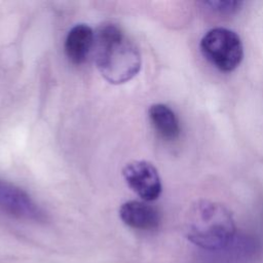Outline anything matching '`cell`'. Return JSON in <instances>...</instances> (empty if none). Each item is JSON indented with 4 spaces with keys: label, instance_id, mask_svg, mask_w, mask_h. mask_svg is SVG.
Here are the masks:
<instances>
[{
    "label": "cell",
    "instance_id": "obj_1",
    "mask_svg": "<svg viewBox=\"0 0 263 263\" xmlns=\"http://www.w3.org/2000/svg\"><path fill=\"white\" fill-rule=\"evenodd\" d=\"M92 49L97 68L109 83H125L141 69L139 49L117 25L100 26L95 32Z\"/></svg>",
    "mask_w": 263,
    "mask_h": 263
},
{
    "label": "cell",
    "instance_id": "obj_2",
    "mask_svg": "<svg viewBox=\"0 0 263 263\" xmlns=\"http://www.w3.org/2000/svg\"><path fill=\"white\" fill-rule=\"evenodd\" d=\"M186 236L196 247L206 251H223L236 236V226L231 212L223 204L200 199L189 210Z\"/></svg>",
    "mask_w": 263,
    "mask_h": 263
},
{
    "label": "cell",
    "instance_id": "obj_3",
    "mask_svg": "<svg viewBox=\"0 0 263 263\" xmlns=\"http://www.w3.org/2000/svg\"><path fill=\"white\" fill-rule=\"evenodd\" d=\"M203 57L223 72L235 70L242 61L243 46L240 37L227 28H214L200 40Z\"/></svg>",
    "mask_w": 263,
    "mask_h": 263
},
{
    "label": "cell",
    "instance_id": "obj_4",
    "mask_svg": "<svg viewBox=\"0 0 263 263\" xmlns=\"http://www.w3.org/2000/svg\"><path fill=\"white\" fill-rule=\"evenodd\" d=\"M122 175L129 188L145 201L155 200L161 194V180L157 168L151 162L145 160L128 162L123 167Z\"/></svg>",
    "mask_w": 263,
    "mask_h": 263
},
{
    "label": "cell",
    "instance_id": "obj_5",
    "mask_svg": "<svg viewBox=\"0 0 263 263\" xmlns=\"http://www.w3.org/2000/svg\"><path fill=\"white\" fill-rule=\"evenodd\" d=\"M0 210L18 219L43 221L42 209L22 188L0 179Z\"/></svg>",
    "mask_w": 263,
    "mask_h": 263
},
{
    "label": "cell",
    "instance_id": "obj_6",
    "mask_svg": "<svg viewBox=\"0 0 263 263\" xmlns=\"http://www.w3.org/2000/svg\"><path fill=\"white\" fill-rule=\"evenodd\" d=\"M120 219L127 226L140 230H152L160 223V214L154 206L138 200L124 202L119 210Z\"/></svg>",
    "mask_w": 263,
    "mask_h": 263
},
{
    "label": "cell",
    "instance_id": "obj_7",
    "mask_svg": "<svg viewBox=\"0 0 263 263\" xmlns=\"http://www.w3.org/2000/svg\"><path fill=\"white\" fill-rule=\"evenodd\" d=\"M95 33L85 24H77L67 34L65 52L69 61L75 65L82 64L93 47Z\"/></svg>",
    "mask_w": 263,
    "mask_h": 263
},
{
    "label": "cell",
    "instance_id": "obj_8",
    "mask_svg": "<svg viewBox=\"0 0 263 263\" xmlns=\"http://www.w3.org/2000/svg\"><path fill=\"white\" fill-rule=\"evenodd\" d=\"M150 121L157 134L167 141L179 138L181 133L180 122L176 113L164 104H154L149 108Z\"/></svg>",
    "mask_w": 263,
    "mask_h": 263
},
{
    "label": "cell",
    "instance_id": "obj_9",
    "mask_svg": "<svg viewBox=\"0 0 263 263\" xmlns=\"http://www.w3.org/2000/svg\"><path fill=\"white\" fill-rule=\"evenodd\" d=\"M209 10L218 13L220 15H231L239 11L243 5L242 1H232V0H212L201 2Z\"/></svg>",
    "mask_w": 263,
    "mask_h": 263
}]
</instances>
